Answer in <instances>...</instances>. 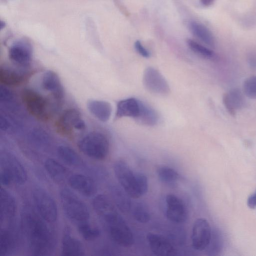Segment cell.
<instances>
[{"instance_id": "obj_1", "label": "cell", "mask_w": 256, "mask_h": 256, "mask_svg": "<svg viewBox=\"0 0 256 256\" xmlns=\"http://www.w3.org/2000/svg\"><path fill=\"white\" fill-rule=\"evenodd\" d=\"M47 223L37 210L30 206L22 208L21 229L32 255H48L54 247V236Z\"/></svg>"}, {"instance_id": "obj_2", "label": "cell", "mask_w": 256, "mask_h": 256, "mask_svg": "<svg viewBox=\"0 0 256 256\" xmlns=\"http://www.w3.org/2000/svg\"><path fill=\"white\" fill-rule=\"evenodd\" d=\"M0 183L7 186L12 183L22 184L27 180V172L19 160L8 152L1 153L0 156Z\"/></svg>"}, {"instance_id": "obj_3", "label": "cell", "mask_w": 256, "mask_h": 256, "mask_svg": "<svg viewBox=\"0 0 256 256\" xmlns=\"http://www.w3.org/2000/svg\"><path fill=\"white\" fill-rule=\"evenodd\" d=\"M62 208L66 216L77 226L89 222L90 213L86 204L68 188L60 192Z\"/></svg>"}, {"instance_id": "obj_4", "label": "cell", "mask_w": 256, "mask_h": 256, "mask_svg": "<svg viewBox=\"0 0 256 256\" xmlns=\"http://www.w3.org/2000/svg\"><path fill=\"white\" fill-rule=\"evenodd\" d=\"M78 146L84 154L98 160H104L110 149L106 136L98 132H92L84 136L78 140Z\"/></svg>"}, {"instance_id": "obj_5", "label": "cell", "mask_w": 256, "mask_h": 256, "mask_svg": "<svg viewBox=\"0 0 256 256\" xmlns=\"http://www.w3.org/2000/svg\"><path fill=\"white\" fill-rule=\"evenodd\" d=\"M22 100L28 112L33 116L42 120H48L52 111L50 100L34 90H22Z\"/></svg>"}, {"instance_id": "obj_6", "label": "cell", "mask_w": 256, "mask_h": 256, "mask_svg": "<svg viewBox=\"0 0 256 256\" xmlns=\"http://www.w3.org/2000/svg\"><path fill=\"white\" fill-rule=\"evenodd\" d=\"M36 210L48 222H55L58 218V207L54 200L46 190L36 186L32 192Z\"/></svg>"}, {"instance_id": "obj_7", "label": "cell", "mask_w": 256, "mask_h": 256, "mask_svg": "<svg viewBox=\"0 0 256 256\" xmlns=\"http://www.w3.org/2000/svg\"><path fill=\"white\" fill-rule=\"evenodd\" d=\"M113 168L116 179L128 196L133 198L140 197L136 172L132 170L126 162L122 160H118L114 162Z\"/></svg>"}, {"instance_id": "obj_8", "label": "cell", "mask_w": 256, "mask_h": 256, "mask_svg": "<svg viewBox=\"0 0 256 256\" xmlns=\"http://www.w3.org/2000/svg\"><path fill=\"white\" fill-rule=\"evenodd\" d=\"M104 226L110 238L119 246L128 248L133 244L132 232L120 214L112 218Z\"/></svg>"}, {"instance_id": "obj_9", "label": "cell", "mask_w": 256, "mask_h": 256, "mask_svg": "<svg viewBox=\"0 0 256 256\" xmlns=\"http://www.w3.org/2000/svg\"><path fill=\"white\" fill-rule=\"evenodd\" d=\"M55 126L60 134L68 136L74 130H84L86 125L79 111L75 108H69L60 114L56 122Z\"/></svg>"}, {"instance_id": "obj_10", "label": "cell", "mask_w": 256, "mask_h": 256, "mask_svg": "<svg viewBox=\"0 0 256 256\" xmlns=\"http://www.w3.org/2000/svg\"><path fill=\"white\" fill-rule=\"evenodd\" d=\"M32 56V48L30 43L25 39H20L14 42L8 50V57L15 65L20 68H26L31 62Z\"/></svg>"}, {"instance_id": "obj_11", "label": "cell", "mask_w": 256, "mask_h": 256, "mask_svg": "<svg viewBox=\"0 0 256 256\" xmlns=\"http://www.w3.org/2000/svg\"><path fill=\"white\" fill-rule=\"evenodd\" d=\"M212 230L208 220L204 218H198L194 223L192 233V248L198 251L206 250L212 237Z\"/></svg>"}, {"instance_id": "obj_12", "label": "cell", "mask_w": 256, "mask_h": 256, "mask_svg": "<svg viewBox=\"0 0 256 256\" xmlns=\"http://www.w3.org/2000/svg\"><path fill=\"white\" fill-rule=\"evenodd\" d=\"M143 82L146 88L160 94H166L170 90L168 84L163 76L156 69L148 67L144 73Z\"/></svg>"}, {"instance_id": "obj_13", "label": "cell", "mask_w": 256, "mask_h": 256, "mask_svg": "<svg viewBox=\"0 0 256 256\" xmlns=\"http://www.w3.org/2000/svg\"><path fill=\"white\" fill-rule=\"evenodd\" d=\"M166 216L170 221L178 224L184 222L187 211L183 202L178 196L168 194L166 197Z\"/></svg>"}, {"instance_id": "obj_14", "label": "cell", "mask_w": 256, "mask_h": 256, "mask_svg": "<svg viewBox=\"0 0 256 256\" xmlns=\"http://www.w3.org/2000/svg\"><path fill=\"white\" fill-rule=\"evenodd\" d=\"M68 182L73 189L84 196H92L97 192L96 184L90 176L74 174L68 178Z\"/></svg>"}, {"instance_id": "obj_15", "label": "cell", "mask_w": 256, "mask_h": 256, "mask_svg": "<svg viewBox=\"0 0 256 256\" xmlns=\"http://www.w3.org/2000/svg\"><path fill=\"white\" fill-rule=\"evenodd\" d=\"M146 239L152 252L158 256H174L177 250L166 238L158 234L148 233Z\"/></svg>"}, {"instance_id": "obj_16", "label": "cell", "mask_w": 256, "mask_h": 256, "mask_svg": "<svg viewBox=\"0 0 256 256\" xmlns=\"http://www.w3.org/2000/svg\"><path fill=\"white\" fill-rule=\"evenodd\" d=\"M41 86L55 100L60 101L63 98L64 88L58 76L54 72L48 70L43 74Z\"/></svg>"}, {"instance_id": "obj_17", "label": "cell", "mask_w": 256, "mask_h": 256, "mask_svg": "<svg viewBox=\"0 0 256 256\" xmlns=\"http://www.w3.org/2000/svg\"><path fill=\"white\" fill-rule=\"evenodd\" d=\"M61 252L64 256H80L85 254L82 244L72 234L68 229H66L64 233Z\"/></svg>"}, {"instance_id": "obj_18", "label": "cell", "mask_w": 256, "mask_h": 256, "mask_svg": "<svg viewBox=\"0 0 256 256\" xmlns=\"http://www.w3.org/2000/svg\"><path fill=\"white\" fill-rule=\"evenodd\" d=\"M0 220L10 221L14 217L16 210V203L14 198L6 190L0 188Z\"/></svg>"}, {"instance_id": "obj_19", "label": "cell", "mask_w": 256, "mask_h": 256, "mask_svg": "<svg viewBox=\"0 0 256 256\" xmlns=\"http://www.w3.org/2000/svg\"><path fill=\"white\" fill-rule=\"evenodd\" d=\"M242 93L238 88H235L230 90L224 94L222 102L228 112L234 116L238 110L242 109L244 106L245 99Z\"/></svg>"}, {"instance_id": "obj_20", "label": "cell", "mask_w": 256, "mask_h": 256, "mask_svg": "<svg viewBox=\"0 0 256 256\" xmlns=\"http://www.w3.org/2000/svg\"><path fill=\"white\" fill-rule=\"evenodd\" d=\"M27 74L20 70L9 67H2L0 69V82L6 86H18L26 79Z\"/></svg>"}, {"instance_id": "obj_21", "label": "cell", "mask_w": 256, "mask_h": 256, "mask_svg": "<svg viewBox=\"0 0 256 256\" xmlns=\"http://www.w3.org/2000/svg\"><path fill=\"white\" fill-rule=\"evenodd\" d=\"M58 155L64 163L70 166L88 170L86 164L78 154L71 148L66 146H60L57 150Z\"/></svg>"}, {"instance_id": "obj_22", "label": "cell", "mask_w": 256, "mask_h": 256, "mask_svg": "<svg viewBox=\"0 0 256 256\" xmlns=\"http://www.w3.org/2000/svg\"><path fill=\"white\" fill-rule=\"evenodd\" d=\"M140 101L134 98H128L119 101L116 105V118H136L140 112Z\"/></svg>"}, {"instance_id": "obj_23", "label": "cell", "mask_w": 256, "mask_h": 256, "mask_svg": "<svg viewBox=\"0 0 256 256\" xmlns=\"http://www.w3.org/2000/svg\"><path fill=\"white\" fill-rule=\"evenodd\" d=\"M108 188L112 199L118 210L124 213L128 212L132 206L130 197L123 188L115 184H110Z\"/></svg>"}, {"instance_id": "obj_24", "label": "cell", "mask_w": 256, "mask_h": 256, "mask_svg": "<svg viewBox=\"0 0 256 256\" xmlns=\"http://www.w3.org/2000/svg\"><path fill=\"white\" fill-rule=\"evenodd\" d=\"M44 168L50 176L58 183L68 180V170L58 161L53 158H48L44 162Z\"/></svg>"}, {"instance_id": "obj_25", "label": "cell", "mask_w": 256, "mask_h": 256, "mask_svg": "<svg viewBox=\"0 0 256 256\" xmlns=\"http://www.w3.org/2000/svg\"><path fill=\"white\" fill-rule=\"evenodd\" d=\"M87 106L89 111L96 118L102 122H106L110 119L112 108L108 102L92 100H88Z\"/></svg>"}, {"instance_id": "obj_26", "label": "cell", "mask_w": 256, "mask_h": 256, "mask_svg": "<svg viewBox=\"0 0 256 256\" xmlns=\"http://www.w3.org/2000/svg\"><path fill=\"white\" fill-rule=\"evenodd\" d=\"M188 28L191 32L206 44L214 47L215 40L211 32L204 25L195 21L190 22Z\"/></svg>"}, {"instance_id": "obj_27", "label": "cell", "mask_w": 256, "mask_h": 256, "mask_svg": "<svg viewBox=\"0 0 256 256\" xmlns=\"http://www.w3.org/2000/svg\"><path fill=\"white\" fill-rule=\"evenodd\" d=\"M16 238L12 230L7 228H1L0 233V254L6 256L10 253L16 248Z\"/></svg>"}, {"instance_id": "obj_28", "label": "cell", "mask_w": 256, "mask_h": 256, "mask_svg": "<svg viewBox=\"0 0 256 256\" xmlns=\"http://www.w3.org/2000/svg\"><path fill=\"white\" fill-rule=\"evenodd\" d=\"M156 174L162 182L170 187H175L180 178L179 174L174 170L166 166H158Z\"/></svg>"}, {"instance_id": "obj_29", "label": "cell", "mask_w": 256, "mask_h": 256, "mask_svg": "<svg viewBox=\"0 0 256 256\" xmlns=\"http://www.w3.org/2000/svg\"><path fill=\"white\" fill-rule=\"evenodd\" d=\"M136 119L142 124L154 126L158 122V116L154 110L140 101V112Z\"/></svg>"}, {"instance_id": "obj_30", "label": "cell", "mask_w": 256, "mask_h": 256, "mask_svg": "<svg viewBox=\"0 0 256 256\" xmlns=\"http://www.w3.org/2000/svg\"><path fill=\"white\" fill-rule=\"evenodd\" d=\"M132 214L134 218L140 223L148 222L150 218V211L148 206L144 202H136L132 206Z\"/></svg>"}, {"instance_id": "obj_31", "label": "cell", "mask_w": 256, "mask_h": 256, "mask_svg": "<svg viewBox=\"0 0 256 256\" xmlns=\"http://www.w3.org/2000/svg\"><path fill=\"white\" fill-rule=\"evenodd\" d=\"M77 226L79 233L86 240H94L100 235V231L98 228L92 226L90 222L80 224Z\"/></svg>"}, {"instance_id": "obj_32", "label": "cell", "mask_w": 256, "mask_h": 256, "mask_svg": "<svg viewBox=\"0 0 256 256\" xmlns=\"http://www.w3.org/2000/svg\"><path fill=\"white\" fill-rule=\"evenodd\" d=\"M186 42L190 48L194 53L207 58L214 56V54L212 50L198 42L191 39H188Z\"/></svg>"}, {"instance_id": "obj_33", "label": "cell", "mask_w": 256, "mask_h": 256, "mask_svg": "<svg viewBox=\"0 0 256 256\" xmlns=\"http://www.w3.org/2000/svg\"><path fill=\"white\" fill-rule=\"evenodd\" d=\"M222 238L221 235L218 231L212 232V237L210 244L206 249L209 255H215L220 251L222 248Z\"/></svg>"}, {"instance_id": "obj_34", "label": "cell", "mask_w": 256, "mask_h": 256, "mask_svg": "<svg viewBox=\"0 0 256 256\" xmlns=\"http://www.w3.org/2000/svg\"><path fill=\"white\" fill-rule=\"evenodd\" d=\"M243 92L248 98H256V76H250L244 81Z\"/></svg>"}, {"instance_id": "obj_35", "label": "cell", "mask_w": 256, "mask_h": 256, "mask_svg": "<svg viewBox=\"0 0 256 256\" xmlns=\"http://www.w3.org/2000/svg\"><path fill=\"white\" fill-rule=\"evenodd\" d=\"M137 184L141 196L146 194L148 190V180L144 174L140 172H136Z\"/></svg>"}, {"instance_id": "obj_36", "label": "cell", "mask_w": 256, "mask_h": 256, "mask_svg": "<svg viewBox=\"0 0 256 256\" xmlns=\"http://www.w3.org/2000/svg\"><path fill=\"white\" fill-rule=\"evenodd\" d=\"M134 47L137 52L144 58H148L150 56L149 52L142 44L140 40H136L134 43Z\"/></svg>"}, {"instance_id": "obj_37", "label": "cell", "mask_w": 256, "mask_h": 256, "mask_svg": "<svg viewBox=\"0 0 256 256\" xmlns=\"http://www.w3.org/2000/svg\"><path fill=\"white\" fill-rule=\"evenodd\" d=\"M248 62L250 68L256 70V54L252 53L248 55Z\"/></svg>"}, {"instance_id": "obj_38", "label": "cell", "mask_w": 256, "mask_h": 256, "mask_svg": "<svg viewBox=\"0 0 256 256\" xmlns=\"http://www.w3.org/2000/svg\"><path fill=\"white\" fill-rule=\"evenodd\" d=\"M247 204L250 208H256V190L248 198Z\"/></svg>"}, {"instance_id": "obj_39", "label": "cell", "mask_w": 256, "mask_h": 256, "mask_svg": "<svg viewBox=\"0 0 256 256\" xmlns=\"http://www.w3.org/2000/svg\"><path fill=\"white\" fill-rule=\"evenodd\" d=\"M8 127V122L4 118H0V128L4 130H6Z\"/></svg>"}, {"instance_id": "obj_40", "label": "cell", "mask_w": 256, "mask_h": 256, "mask_svg": "<svg viewBox=\"0 0 256 256\" xmlns=\"http://www.w3.org/2000/svg\"><path fill=\"white\" fill-rule=\"evenodd\" d=\"M215 0H200L201 4L206 7L210 6L212 5Z\"/></svg>"}, {"instance_id": "obj_41", "label": "cell", "mask_w": 256, "mask_h": 256, "mask_svg": "<svg viewBox=\"0 0 256 256\" xmlns=\"http://www.w3.org/2000/svg\"><path fill=\"white\" fill-rule=\"evenodd\" d=\"M6 24L4 22L1 21L0 22V28L2 29L4 28Z\"/></svg>"}]
</instances>
